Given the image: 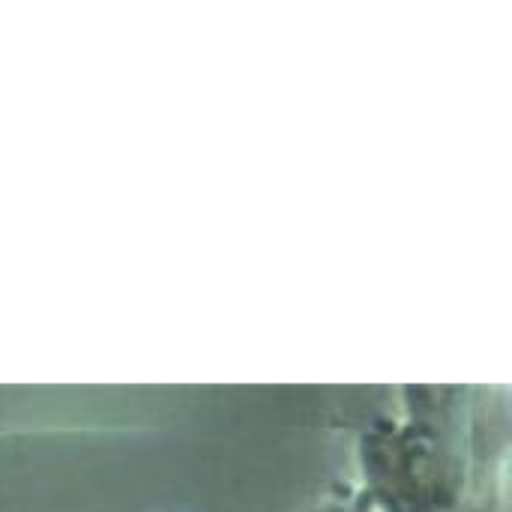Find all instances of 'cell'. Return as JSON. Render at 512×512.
<instances>
[]
</instances>
